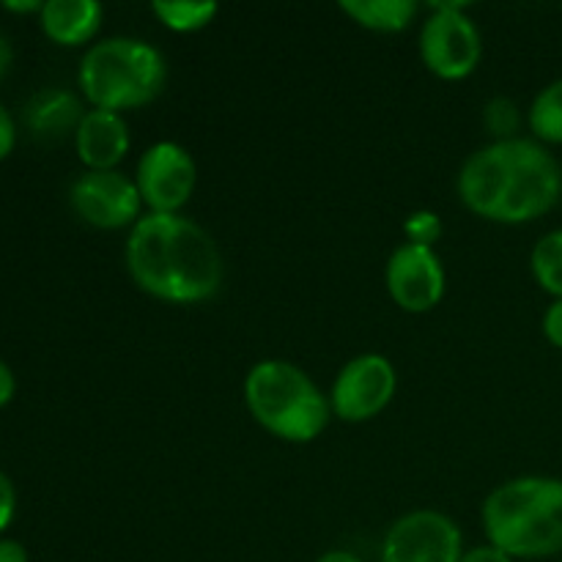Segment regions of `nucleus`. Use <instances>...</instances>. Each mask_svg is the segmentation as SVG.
I'll return each instance as SVG.
<instances>
[{
  "instance_id": "1",
  "label": "nucleus",
  "mask_w": 562,
  "mask_h": 562,
  "mask_svg": "<svg viewBox=\"0 0 562 562\" xmlns=\"http://www.w3.org/2000/svg\"><path fill=\"white\" fill-rule=\"evenodd\" d=\"M126 269L146 294L176 305L206 302L223 285L217 241L181 214H146L126 241Z\"/></svg>"
},
{
  "instance_id": "2",
  "label": "nucleus",
  "mask_w": 562,
  "mask_h": 562,
  "mask_svg": "<svg viewBox=\"0 0 562 562\" xmlns=\"http://www.w3.org/2000/svg\"><path fill=\"white\" fill-rule=\"evenodd\" d=\"M459 195L472 212L494 223H530L562 195L560 165L536 140L492 143L464 162Z\"/></svg>"
},
{
  "instance_id": "3",
  "label": "nucleus",
  "mask_w": 562,
  "mask_h": 562,
  "mask_svg": "<svg viewBox=\"0 0 562 562\" xmlns=\"http://www.w3.org/2000/svg\"><path fill=\"white\" fill-rule=\"evenodd\" d=\"M488 543L510 558L538 560L562 552V481L516 477L483 505Z\"/></svg>"
},
{
  "instance_id": "4",
  "label": "nucleus",
  "mask_w": 562,
  "mask_h": 562,
  "mask_svg": "<svg viewBox=\"0 0 562 562\" xmlns=\"http://www.w3.org/2000/svg\"><path fill=\"white\" fill-rule=\"evenodd\" d=\"M245 401L258 426L285 442H313L322 437L333 412L316 382L283 360L252 366L245 379Z\"/></svg>"
},
{
  "instance_id": "5",
  "label": "nucleus",
  "mask_w": 562,
  "mask_h": 562,
  "mask_svg": "<svg viewBox=\"0 0 562 562\" xmlns=\"http://www.w3.org/2000/svg\"><path fill=\"white\" fill-rule=\"evenodd\" d=\"M165 77V58L159 49L140 38H104L93 44L80 60V80L82 93L93 110H121L143 108L157 93L162 91Z\"/></svg>"
},
{
  "instance_id": "6",
  "label": "nucleus",
  "mask_w": 562,
  "mask_h": 562,
  "mask_svg": "<svg viewBox=\"0 0 562 562\" xmlns=\"http://www.w3.org/2000/svg\"><path fill=\"white\" fill-rule=\"evenodd\" d=\"M420 33L423 64L442 80H464L483 55L481 33L461 3H434Z\"/></svg>"
},
{
  "instance_id": "7",
  "label": "nucleus",
  "mask_w": 562,
  "mask_h": 562,
  "mask_svg": "<svg viewBox=\"0 0 562 562\" xmlns=\"http://www.w3.org/2000/svg\"><path fill=\"white\" fill-rule=\"evenodd\" d=\"M135 184L151 214H179L195 192V159L179 143H157L137 162Z\"/></svg>"
},
{
  "instance_id": "8",
  "label": "nucleus",
  "mask_w": 562,
  "mask_h": 562,
  "mask_svg": "<svg viewBox=\"0 0 562 562\" xmlns=\"http://www.w3.org/2000/svg\"><path fill=\"white\" fill-rule=\"evenodd\" d=\"M395 387H398V376H395L393 362L382 355H362L338 373L329 406L340 420L366 423L387 409Z\"/></svg>"
},
{
  "instance_id": "9",
  "label": "nucleus",
  "mask_w": 562,
  "mask_h": 562,
  "mask_svg": "<svg viewBox=\"0 0 562 562\" xmlns=\"http://www.w3.org/2000/svg\"><path fill=\"white\" fill-rule=\"evenodd\" d=\"M461 530L437 510H415L395 521L382 543V562H459Z\"/></svg>"
},
{
  "instance_id": "10",
  "label": "nucleus",
  "mask_w": 562,
  "mask_h": 562,
  "mask_svg": "<svg viewBox=\"0 0 562 562\" xmlns=\"http://www.w3.org/2000/svg\"><path fill=\"white\" fill-rule=\"evenodd\" d=\"M69 198L77 217L102 231L135 228L143 206L137 184L119 170H88L75 181Z\"/></svg>"
},
{
  "instance_id": "11",
  "label": "nucleus",
  "mask_w": 562,
  "mask_h": 562,
  "mask_svg": "<svg viewBox=\"0 0 562 562\" xmlns=\"http://www.w3.org/2000/svg\"><path fill=\"white\" fill-rule=\"evenodd\" d=\"M387 291L406 313H426L445 296V269L434 247L401 245L387 261Z\"/></svg>"
},
{
  "instance_id": "12",
  "label": "nucleus",
  "mask_w": 562,
  "mask_h": 562,
  "mask_svg": "<svg viewBox=\"0 0 562 562\" xmlns=\"http://www.w3.org/2000/svg\"><path fill=\"white\" fill-rule=\"evenodd\" d=\"M77 157L88 170H115L130 151V126L124 115L110 110H88L75 135Z\"/></svg>"
},
{
  "instance_id": "13",
  "label": "nucleus",
  "mask_w": 562,
  "mask_h": 562,
  "mask_svg": "<svg viewBox=\"0 0 562 562\" xmlns=\"http://www.w3.org/2000/svg\"><path fill=\"white\" fill-rule=\"evenodd\" d=\"M38 20L49 42L60 47H80L97 36L102 25V5L93 0H47Z\"/></svg>"
},
{
  "instance_id": "14",
  "label": "nucleus",
  "mask_w": 562,
  "mask_h": 562,
  "mask_svg": "<svg viewBox=\"0 0 562 562\" xmlns=\"http://www.w3.org/2000/svg\"><path fill=\"white\" fill-rule=\"evenodd\" d=\"M86 119L80 99L64 88L38 91L25 108L27 130L44 140H60L66 135H77V126Z\"/></svg>"
},
{
  "instance_id": "15",
  "label": "nucleus",
  "mask_w": 562,
  "mask_h": 562,
  "mask_svg": "<svg viewBox=\"0 0 562 562\" xmlns=\"http://www.w3.org/2000/svg\"><path fill=\"white\" fill-rule=\"evenodd\" d=\"M340 11L368 31L401 33L415 20L417 5L412 0H344Z\"/></svg>"
},
{
  "instance_id": "16",
  "label": "nucleus",
  "mask_w": 562,
  "mask_h": 562,
  "mask_svg": "<svg viewBox=\"0 0 562 562\" xmlns=\"http://www.w3.org/2000/svg\"><path fill=\"white\" fill-rule=\"evenodd\" d=\"M157 20L162 22L168 31L176 33H192L206 27L217 14V3H192V0H157L151 5Z\"/></svg>"
},
{
  "instance_id": "17",
  "label": "nucleus",
  "mask_w": 562,
  "mask_h": 562,
  "mask_svg": "<svg viewBox=\"0 0 562 562\" xmlns=\"http://www.w3.org/2000/svg\"><path fill=\"white\" fill-rule=\"evenodd\" d=\"M530 263L538 285L554 300H562V231H552L538 239Z\"/></svg>"
},
{
  "instance_id": "18",
  "label": "nucleus",
  "mask_w": 562,
  "mask_h": 562,
  "mask_svg": "<svg viewBox=\"0 0 562 562\" xmlns=\"http://www.w3.org/2000/svg\"><path fill=\"white\" fill-rule=\"evenodd\" d=\"M530 130L538 140L562 143V80L543 88L530 108Z\"/></svg>"
},
{
  "instance_id": "19",
  "label": "nucleus",
  "mask_w": 562,
  "mask_h": 562,
  "mask_svg": "<svg viewBox=\"0 0 562 562\" xmlns=\"http://www.w3.org/2000/svg\"><path fill=\"white\" fill-rule=\"evenodd\" d=\"M483 124H486V130L497 137V143L514 140L516 130H519L521 124L519 108H516L514 99L494 97L492 102L486 104V110H483Z\"/></svg>"
},
{
  "instance_id": "20",
  "label": "nucleus",
  "mask_w": 562,
  "mask_h": 562,
  "mask_svg": "<svg viewBox=\"0 0 562 562\" xmlns=\"http://www.w3.org/2000/svg\"><path fill=\"white\" fill-rule=\"evenodd\" d=\"M404 231H406V239H409V245L434 247V241L442 236V220H439V214L428 212V209H420V212L409 214Z\"/></svg>"
},
{
  "instance_id": "21",
  "label": "nucleus",
  "mask_w": 562,
  "mask_h": 562,
  "mask_svg": "<svg viewBox=\"0 0 562 562\" xmlns=\"http://www.w3.org/2000/svg\"><path fill=\"white\" fill-rule=\"evenodd\" d=\"M14 510H16L14 483L9 481V475H3V472H0V532L11 525V519H14Z\"/></svg>"
},
{
  "instance_id": "22",
  "label": "nucleus",
  "mask_w": 562,
  "mask_h": 562,
  "mask_svg": "<svg viewBox=\"0 0 562 562\" xmlns=\"http://www.w3.org/2000/svg\"><path fill=\"white\" fill-rule=\"evenodd\" d=\"M543 335L549 344L562 349V300H554L543 313Z\"/></svg>"
},
{
  "instance_id": "23",
  "label": "nucleus",
  "mask_w": 562,
  "mask_h": 562,
  "mask_svg": "<svg viewBox=\"0 0 562 562\" xmlns=\"http://www.w3.org/2000/svg\"><path fill=\"white\" fill-rule=\"evenodd\" d=\"M14 143H16V126L14 119L9 115V110L0 104V162L14 151Z\"/></svg>"
},
{
  "instance_id": "24",
  "label": "nucleus",
  "mask_w": 562,
  "mask_h": 562,
  "mask_svg": "<svg viewBox=\"0 0 562 562\" xmlns=\"http://www.w3.org/2000/svg\"><path fill=\"white\" fill-rule=\"evenodd\" d=\"M459 562H514V558H510V554H505L503 549L486 543V547H475V549H470V552L461 554Z\"/></svg>"
},
{
  "instance_id": "25",
  "label": "nucleus",
  "mask_w": 562,
  "mask_h": 562,
  "mask_svg": "<svg viewBox=\"0 0 562 562\" xmlns=\"http://www.w3.org/2000/svg\"><path fill=\"white\" fill-rule=\"evenodd\" d=\"M14 390H16L14 373H11V368L0 360V409L14 398Z\"/></svg>"
},
{
  "instance_id": "26",
  "label": "nucleus",
  "mask_w": 562,
  "mask_h": 562,
  "mask_svg": "<svg viewBox=\"0 0 562 562\" xmlns=\"http://www.w3.org/2000/svg\"><path fill=\"white\" fill-rule=\"evenodd\" d=\"M0 562H27L25 547L11 538H0Z\"/></svg>"
},
{
  "instance_id": "27",
  "label": "nucleus",
  "mask_w": 562,
  "mask_h": 562,
  "mask_svg": "<svg viewBox=\"0 0 562 562\" xmlns=\"http://www.w3.org/2000/svg\"><path fill=\"white\" fill-rule=\"evenodd\" d=\"M3 9L5 11H14V14H33V11H38V14H42L44 3H38V0H22V3H14V0H5Z\"/></svg>"
},
{
  "instance_id": "28",
  "label": "nucleus",
  "mask_w": 562,
  "mask_h": 562,
  "mask_svg": "<svg viewBox=\"0 0 562 562\" xmlns=\"http://www.w3.org/2000/svg\"><path fill=\"white\" fill-rule=\"evenodd\" d=\"M9 66H11V44L9 38L0 33V80H3V75L9 71Z\"/></svg>"
},
{
  "instance_id": "29",
  "label": "nucleus",
  "mask_w": 562,
  "mask_h": 562,
  "mask_svg": "<svg viewBox=\"0 0 562 562\" xmlns=\"http://www.w3.org/2000/svg\"><path fill=\"white\" fill-rule=\"evenodd\" d=\"M316 562H362V560L357 558V554H351V552H340V549H335V552L322 554V558H318Z\"/></svg>"
}]
</instances>
